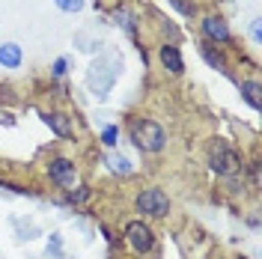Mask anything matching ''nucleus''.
I'll use <instances>...</instances> for the list:
<instances>
[{
  "mask_svg": "<svg viewBox=\"0 0 262 259\" xmlns=\"http://www.w3.org/2000/svg\"><path fill=\"white\" fill-rule=\"evenodd\" d=\"M119 75H122V57L119 54H98L86 69V90L93 93V98L104 101Z\"/></svg>",
  "mask_w": 262,
  "mask_h": 259,
  "instance_id": "f257e3e1",
  "label": "nucleus"
},
{
  "mask_svg": "<svg viewBox=\"0 0 262 259\" xmlns=\"http://www.w3.org/2000/svg\"><path fill=\"white\" fill-rule=\"evenodd\" d=\"M128 140L143 155H155V152H161L164 146H167V131L155 119H149V116H131L128 119Z\"/></svg>",
  "mask_w": 262,
  "mask_h": 259,
  "instance_id": "f03ea898",
  "label": "nucleus"
},
{
  "mask_svg": "<svg viewBox=\"0 0 262 259\" xmlns=\"http://www.w3.org/2000/svg\"><path fill=\"white\" fill-rule=\"evenodd\" d=\"M206 161H209V167H212L214 176H221V179L238 176V173L245 170V158H242V152L229 143V140H221V137L209 143V155H206Z\"/></svg>",
  "mask_w": 262,
  "mask_h": 259,
  "instance_id": "7ed1b4c3",
  "label": "nucleus"
},
{
  "mask_svg": "<svg viewBox=\"0 0 262 259\" xmlns=\"http://www.w3.org/2000/svg\"><path fill=\"white\" fill-rule=\"evenodd\" d=\"M134 209L140 211L143 218H152V221H161L170 214L173 209V203H170V194L164 191V188H143L140 194L134 197Z\"/></svg>",
  "mask_w": 262,
  "mask_h": 259,
  "instance_id": "20e7f679",
  "label": "nucleus"
},
{
  "mask_svg": "<svg viewBox=\"0 0 262 259\" xmlns=\"http://www.w3.org/2000/svg\"><path fill=\"white\" fill-rule=\"evenodd\" d=\"M122 235H125V242L134 253H140V256H146L155 250V244H158V235H155V229L149 227V221H128L125 229H122Z\"/></svg>",
  "mask_w": 262,
  "mask_h": 259,
  "instance_id": "39448f33",
  "label": "nucleus"
},
{
  "mask_svg": "<svg viewBox=\"0 0 262 259\" xmlns=\"http://www.w3.org/2000/svg\"><path fill=\"white\" fill-rule=\"evenodd\" d=\"M45 170H48L51 182H54L57 188H63V191H69V188L78 185V164L72 161V158H66V155H54Z\"/></svg>",
  "mask_w": 262,
  "mask_h": 259,
  "instance_id": "423d86ee",
  "label": "nucleus"
},
{
  "mask_svg": "<svg viewBox=\"0 0 262 259\" xmlns=\"http://www.w3.org/2000/svg\"><path fill=\"white\" fill-rule=\"evenodd\" d=\"M200 33H203V42H209V45H217V48L232 45V30L224 15H206L200 21Z\"/></svg>",
  "mask_w": 262,
  "mask_h": 259,
  "instance_id": "0eeeda50",
  "label": "nucleus"
},
{
  "mask_svg": "<svg viewBox=\"0 0 262 259\" xmlns=\"http://www.w3.org/2000/svg\"><path fill=\"white\" fill-rule=\"evenodd\" d=\"M158 60H161V69L167 72V75H173V78L185 75V60H182L179 45H173V42H164L161 48H158Z\"/></svg>",
  "mask_w": 262,
  "mask_h": 259,
  "instance_id": "6e6552de",
  "label": "nucleus"
},
{
  "mask_svg": "<svg viewBox=\"0 0 262 259\" xmlns=\"http://www.w3.org/2000/svg\"><path fill=\"white\" fill-rule=\"evenodd\" d=\"M42 122H45L57 137H63V140H72V137H75L72 116L66 114V111H45V114H42Z\"/></svg>",
  "mask_w": 262,
  "mask_h": 259,
  "instance_id": "1a4fd4ad",
  "label": "nucleus"
},
{
  "mask_svg": "<svg viewBox=\"0 0 262 259\" xmlns=\"http://www.w3.org/2000/svg\"><path fill=\"white\" fill-rule=\"evenodd\" d=\"M200 57L209 63V69L214 72H221V75H229V63L227 57H224V51L217 48V45H209V42H200Z\"/></svg>",
  "mask_w": 262,
  "mask_h": 259,
  "instance_id": "9d476101",
  "label": "nucleus"
},
{
  "mask_svg": "<svg viewBox=\"0 0 262 259\" xmlns=\"http://www.w3.org/2000/svg\"><path fill=\"white\" fill-rule=\"evenodd\" d=\"M111 18H114L116 27H122V33L128 36L131 42H137V15L131 12L128 6H116L114 12H111Z\"/></svg>",
  "mask_w": 262,
  "mask_h": 259,
  "instance_id": "9b49d317",
  "label": "nucleus"
},
{
  "mask_svg": "<svg viewBox=\"0 0 262 259\" xmlns=\"http://www.w3.org/2000/svg\"><path fill=\"white\" fill-rule=\"evenodd\" d=\"M238 93H242V101H245L250 111H259L262 107V83L256 81V78H245V81H238Z\"/></svg>",
  "mask_w": 262,
  "mask_h": 259,
  "instance_id": "f8f14e48",
  "label": "nucleus"
},
{
  "mask_svg": "<svg viewBox=\"0 0 262 259\" xmlns=\"http://www.w3.org/2000/svg\"><path fill=\"white\" fill-rule=\"evenodd\" d=\"M101 161L107 164V170H111L114 176H131V173H134L131 158L128 155H122V152H116V149H107V155H104Z\"/></svg>",
  "mask_w": 262,
  "mask_h": 259,
  "instance_id": "ddd939ff",
  "label": "nucleus"
},
{
  "mask_svg": "<svg viewBox=\"0 0 262 259\" xmlns=\"http://www.w3.org/2000/svg\"><path fill=\"white\" fill-rule=\"evenodd\" d=\"M21 63H24L21 45H18V42H3V45H0V66H3V69H21Z\"/></svg>",
  "mask_w": 262,
  "mask_h": 259,
  "instance_id": "4468645a",
  "label": "nucleus"
},
{
  "mask_svg": "<svg viewBox=\"0 0 262 259\" xmlns=\"http://www.w3.org/2000/svg\"><path fill=\"white\" fill-rule=\"evenodd\" d=\"M90 197H93V191H90L86 185H78V188H69V191H66V200H69L72 206H83Z\"/></svg>",
  "mask_w": 262,
  "mask_h": 259,
  "instance_id": "2eb2a0df",
  "label": "nucleus"
},
{
  "mask_svg": "<svg viewBox=\"0 0 262 259\" xmlns=\"http://www.w3.org/2000/svg\"><path fill=\"white\" fill-rule=\"evenodd\" d=\"M170 3V9H176L179 15H185V18H194L196 15V3L194 0H167Z\"/></svg>",
  "mask_w": 262,
  "mask_h": 259,
  "instance_id": "dca6fc26",
  "label": "nucleus"
},
{
  "mask_svg": "<svg viewBox=\"0 0 262 259\" xmlns=\"http://www.w3.org/2000/svg\"><path fill=\"white\" fill-rule=\"evenodd\" d=\"M98 140H101L104 149H116V143H119V128H116V125H104Z\"/></svg>",
  "mask_w": 262,
  "mask_h": 259,
  "instance_id": "f3484780",
  "label": "nucleus"
},
{
  "mask_svg": "<svg viewBox=\"0 0 262 259\" xmlns=\"http://www.w3.org/2000/svg\"><path fill=\"white\" fill-rule=\"evenodd\" d=\"M54 6H57L60 12H69V15H78V12H83L86 0H54Z\"/></svg>",
  "mask_w": 262,
  "mask_h": 259,
  "instance_id": "a211bd4d",
  "label": "nucleus"
},
{
  "mask_svg": "<svg viewBox=\"0 0 262 259\" xmlns=\"http://www.w3.org/2000/svg\"><path fill=\"white\" fill-rule=\"evenodd\" d=\"M60 253H63V239H60V232H54L48 242V256L51 259H60Z\"/></svg>",
  "mask_w": 262,
  "mask_h": 259,
  "instance_id": "6ab92c4d",
  "label": "nucleus"
},
{
  "mask_svg": "<svg viewBox=\"0 0 262 259\" xmlns=\"http://www.w3.org/2000/svg\"><path fill=\"white\" fill-rule=\"evenodd\" d=\"M66 72H69V57H57L54 66H51V75L54 78H66Z\"/></svg>",
  "mask_w": 262,
  "mask_h": 259,
  "instance_id": "aec40b11",
  "label": "nucleus"
},
{
  "mask_svg": "<svg viewBox=\"0 0 262 259\" xmlns=\"http://www.w3.org/2000/svg\"><path fill=\"white\" fill-rule=\"evenodd\" d=\"M250 39H253V45H262V21L259 18L250 21Z\"/></svg>",
  "mask_w": 262,
  "mask_h": 259,
  "instance_id": "412c9836",
  "label": "nucleus"
},
{
  "mask_svg": "<svg viewBox=\"0 0 262 259\" xmlns=\"http://www.w3.org/2000/svg\"><path fill=\"white\" fill-rule=\"evenodd\" d=\"M242 259H245V256H242Z\"/></svg>",
  "mask_w": 262,
  "mask_h": 259,
  "instance_id": "4be33fe9",
  "label": "nucleus"
}]
</instances>
